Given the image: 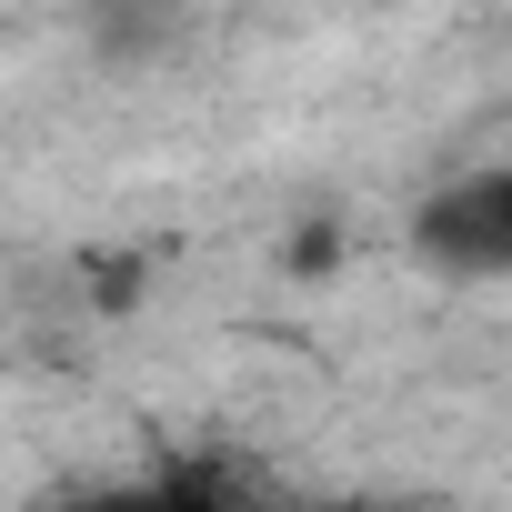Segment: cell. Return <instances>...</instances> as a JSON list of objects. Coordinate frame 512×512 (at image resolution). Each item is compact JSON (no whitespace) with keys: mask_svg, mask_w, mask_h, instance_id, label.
<instances>
[{"mask_svg":"<svg viewBox=\"0 0 512 512\" xmlns=\"http://www.w3.org/2000/svg\"><path fill=\"white\" fill-rule=\"evenodd\" d=\"M412 241L432 251L442 272H462V282L512 272V181H502V171H472V181L432 191L422 221H412Z\"/></svg>","mask_w":512,"mask_h":512,"instance_id":"6da1fadb","label":"cell"}]
</instances>
